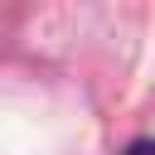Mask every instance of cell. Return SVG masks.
Returning a JSON list of instances; mask_svg holds the SVG:
<instances>
[{
	"instance_id": "6da1fadb",
	"label": "cell",
	"mask_w": 155,
	"mask_h": 155,
	"mask_svg": "<svg viewBox=\"0 0 155 155\" xmlns=\"http://www.w3.org/2000/svg\"><path fill=\"white\" fill-rule=\"evenodd\" d=\"M121 155H155V140H150V136H145V140H131Z\"/></svg>"
}]
</instances>
